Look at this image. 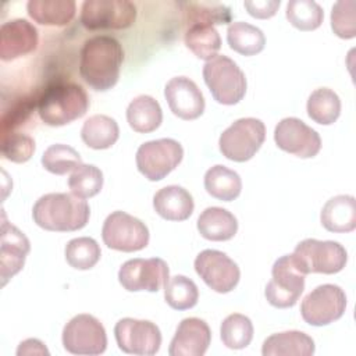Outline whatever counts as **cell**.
<instances>
[{
    "mask_svg": "<svg viewBox=\"0 0 356 356\" xmlns=\"http://www.w3.org/2000/svg\"><path fill=\"white\" fill-rule=\"evenodd\" d=\"M122 61L124 50L115 38L93 36L85 40L81 49V78L97 92L108 90L118 81Z\"/></svg>",
    "mask_w": 356,
    "mask_h": 356,
    "instance_id": "1",
    "label": "cell"
},
{
    "mask_svg": "<svg viewBox=\"0 0 356 356\" xmlns=\"http://www.w3.org/2000/svg\"><path fill=\"white\" fill-rule=\"evenodd\" d=\"M90 216L86 200L72 193H47L32 209L36 225L46 231L71 232L83 228Z\"/></svg>",
    "mask_w": 356,
    "mask_h": 356,
    "instance_id": "2",
    "label": "cell"
},
{
    "mask_svg": "<svg viewBox=\"0 0 356 356\" xmlns=\"http://www.w3.org/2000/svg\"><path fill=\"white\" fill-rule=\"evenodd\" d=\"M40 120L50 127H61L85 115L89 97L85 89L74 82L57 81L46 86L38 97Z\"/></svg>",
    "mask_w": 356,
    "mask_h": 356,
    "instance_id": "3",
    "label": "cell"
},
{
    "mask_svg": "<svg viewBox=\"0 0 356 356\" xmlns=\"http://www.w3.org/2000/svg\"><path fill=\"white\" fill-rule=\"evenodd\" d=\"M203 79L211 96L220 104H236L246 93V76L243 71L227 56L217 54L206 61Z\"/></svg>",
    "mask_w": 356,
    "mask_h": 356,
    "instance_id": "4",
    "label": "cell"
},
{
    "mask_svg": "<svg viewBox=\"0 0 356 356\" xmlns=\"http://www.w3.org/2000/svg\"><path fill=\"white\" fill-rule=\"evenodd\" d=\"M292 259L305 275L310 273L335 274L345 267L348 253L339 242L309 238L296 245Z\"/></svg>",
    "mask_w": 356,
    "mask_h": 356,
    "instance_id": "5",
    "label": "cell"
},
{
    "mask_svg": "<svg viewBox=\"0 0 356 356\" xmlns=\"http://www.w3.org/2000/svg\"><path fill=\"white\" fill-rule=\"evenodd\" d=\"M266 138V127L257 118H239L218 139L220 152L228 160L243 163L250 160Z\"/></svg>",
    "mask_w": 356,
    "mask_h": 356,
    "instance_id": "6",
    "label": "cell"
},
{
    "mask_svg": "<svg viewBox=\"0 0 356 356\" xmlns=\"http://www.w3.org/2000/svg\"><path fill=\"white\" fill-rule=\"evenodd\" d=\"M184 157L182 146L170 138L142 143L136 150V167L149 181H160L167 177Z\"/></svg>",
    "mask_w": 356,
    "mask_h": 356,
    "instance_id": "7",
    "label": "cell"
},
{
    "mask_svg": "<svg viewBox=\"0 0 356 356\" xmlns=\"http://www.w3.org/2000/svg\"><path fill=\"white\" fill-rule=\"evenodd\" d=\"M273 278L267 282L264 295L268 303L278 309L292 307L305 289V274L295 264L292 254L275 260Z\"/></svg>",
    "mask_w": 356,
    "mask_h": 356,
    "instance_id": "8",
    "label": "cell"
},
{
    "mask_svg": "<svg viewBox=\"0 0 356 356\" xmlns=\"http://www.w3.org/2000/svg\"><path fill=\"white\" fill-rule=\"evenodd\" d=\"M107 248L120 252L142 250L149 243V229L139 218L117 210L107 216L102 228Z\"/></svg>",
    "mask_w": 356,
    "mask_h": 356,
    "instance_id": "9",
    "label": "cell"
},
{
    "mask_svg": "<svg viewBox=\"0 0 356 356\" xmlns=\"http://www.w3.org/2000/svg\"><path fill=\"white\" fill-rule=\"evenodd\" d=\"M346 309L343 289L334 284H323L305 296L300 305L302 318L314 327H323L341 318Z\"/></svg>",
    "mask_w": 356,
    "mask_h": 356,
    "instance_id": "10",
    "label": "cell"
},
{
    "mask_svg": "<svg viewBox=\"0 0 356 356\" xmlns=\"http://www.w3.org/2000/svg\"><path fill=\"white\" fill-rule=\"evenodd\" d=\"M136 19V7L128 0H86L81 7V24L90 31L125 29Z\"/></svg>",
    "mask_w": 356,
    "mask_h": 356,
    "instance_id": "11",
    "label": "cell"
},
{
    "mask_svg": "<svg viewBox=\"0 0 356 356\" xmlns=\"http://www.w3.org/2000/svg\"><path fill=\"white\" fill-rule=\"evenodd\" d=\"M63 345L72 355H100L107 346L106 330L96 317L78 314L64 325Z\"/></svg>",
    "mask_w": 356,
    "mask_h": 356,
    "instance_id": "12",
    "label": "cell"
},
{
    "mask_svg": "<svg viewBox=\"0 0 356 356\" xmlns=\"http://www.w3.org/2000/svg\"><path fill=\"white\" fill-rule=\"evenodd\" d=\"M114 337L118 348L129 355L152 356L159 352L161 345L159 327L147 320L121 318L114 327Z\"/></svg>",
    "mask_w": 356,
    "mask_h": 356,
    "instance_id": "13",
    "label": "cell"
},
{
    "mask_svg": "<svg viewBox=\"0 0 356 356\" xmlns=\"http://www.w3.org/2000/svg\"><path fill=\"white\" fill-rule=\"evenodd\" d=\"M168 266L163 259H131L118 271V281L129 292H157L168 281Z\"/></svg>",
    "mask_w": 356,
    "mask_h": 356,
    "instance_id": "14",
    "label": "cell"
},
{
    "mask_svg": "<svg viewBox=\"0 0 356 356\" xmlns=\"http://www.w3.org/2000/svg\"><path fill=\"white\" fill-rule=\"evenodd\" d=\"M195 270L204 284L218 293L231 292L239 282L238 264L224 252L206 249L195 259Z\"/></svg>",
    "mask_w": 356,
    "mask_h": 356,
    "instance_id": "15",
    "label": "cell"
},
{
    "mask_svg": "<svg viewBox=\"0 0 356 356\" xmlns=\"http://www.w3.org/2000/svg\"><path fill=\"white\" fill-rule=\"evenodd\" d=\"M274 140L281 150L300 159L314 157L321 149L320 135L295 117L284 118L277 124Z\"/></svg>",
    "mask_w": 356,
    "mask_h": 356,
    "instance_id": "16",
    "label": "cell"
},
{
    "mask_svg": "<svg viewBox=\"0 0 356 356\" xmlns=\"http://www.w3.org/2000/svg\"><path fill=\"white\" fill-rule=\"evenodd\" d=\"M164 96L174 115L182 120H195L204 111V97L197 85L186 76L171 78L165 88Z\"/></svg>",
    "mask_w": 356,
    "mask_h": 356,
    "instance_id": "17",
    "label": "cell"
},
{
    "mask_svg": "<svg viewBox=\"0 0 356 356\" xmlns=\"http://www.w3.org/2000/svg\"><path fill=\"white\" fill-rule=\"evenodd\" d=\"M38 29L26 19L7 21L0 28V58L11 61L33 51L38 46Z\"/></svg>",
    "mask_w": 356,
    "mask_h": 356,
    "instance_id": "18",
    "label": "cell"
},
{
    "mask_svg": "<svg viewBox=\"0 0 356 356\" xmlns=\"http://www.w3.org/2000/svg\"><path fill=\"white\" fill-rule=\"evenodd\" d=\"M211 331L204 320L197 317L184 318L171 339L170 356H203L209 349Z\"/></svg>",
    "mask_w": 356,
    "mask_h": 356,
    "instance_id": "19",
    "label": "cell"
},
{
    "mask_svg": "<svg viewBox=\"0 0 356 356\" xmlns=\"http://www.w3.org/2000/svg\"><path fill=\"white\" fill-rule=\"evenodd\" d=\"M29 250L31 245L24 232H21L17 227L3 220L0 239L1 285H6V282L24 267Z\"/></svg>",
    "mask_w": 356,
    "mask_h": 356,
    "instance_id": "20",
    "label": "cell"
},
{
    "mask_svg": "<svg viewBox=\"0 0 356 356\" xmlns=\"http://www.w3.org/2000/svg\"><path fill=\"white\" fill-rule=\"evenodd\" d=\"M154 211L168 221H184L193 213L192 195L178 185L164 186L153 197Z\"/></svg>",
    "mask_w": 356,
    "mask_h": 356,
    "instance_id": "21",
    "label": "cell"
},
{
    "mask_svg": "<svg viewBox=\"0 0 356 356\" xmlns=\"http://www.w3.org/2000/svg\"><path fill=\"white\" fill-rule=\"evenodd\" d=\"M320 220L330 232H350L356 227V200L350 195H338L327 200Z\"/></svg>",
    "mask_w": 356,
    "mask_h": 356,
    "instance_id": "22",
    "label": "cell"
},
{
    "mask_svg": "<svg viewBox=\"0 0 356 356\" xmlns=\"http://www.w3.org/2000/svg\"><path fill=\"white\" fill-rule=\"evenodd\" d=\"M263 356H310L314 341L302 331H285L270 335L261 349Z\"/></svg>",
    "mask_w": 356,
    "mask_h": 356,
    "instance_id": "23",
    "label": "cell"
},
{
    "mask_svg": "<svg viewBox=\"0 0 356 356\" xmlns=\"http://www.w3.org/2000/svg\"><path fill=\"white\" fill-rule=\"evenodd\" d=\"M197 231L209 241H228L238 231L235 216L221 207H207L197 218Z\"/></svg>",
    "mask_w": 356,
    "mask_h": 356,
    "instance_id": "24",
    "label": "cell"
},
{
    "mask_svg": "<svg viewBox=\"0 0 356 356\" xmlns=\"http://www.w3.org/2000/svg\"><path fill=\"white\" fill-rule=\"evenodd\" d=\"M74 0H29L26 10L29 17L40 25L63 26L75 15Z\"/></svg>",
    "mask_w": 356,
    "mask_h": 356,
    "instance_id": "25",
    "label": "cell"
},
{
    "mask_svg": "<svg viewBox=\"0 0 356 356\" xmlns=\"http://www.w3.org/2000/svg\"><path fill=\"white\" fill-rule=\"evenodd\" d=\"M127 121L135 132L149 134L160 127L163 111L157 100L152 96L140 95L129 103L127 108Z\"/></svg>",
    "mask_w": 356,
    "mask_h": 356,
    "instance_id": "26",
    "label": "cell"
},
{
    "mask_svg": "<svg viewBox=\"0 0 356 356\" xmlns=\"http://www.w3.org/2000/svg\"><path fill=\"white\" fill-rule=\"evenodd\" d=\"M118 135V124L114 118L104 114L89 117L81 129V138L85 145L96 150L111 147L117 142Z\"/></svg>",
    "mask_w": 356,
    "mask_h": 356,
    "instance_id": "27",
    "label": "cell"
},
{
    "mask_svg": "<svg viewBox=\"0 0 356 356\" xmlns=\"http://www.w3.org/2000/svg\"><path fill=\"white\" fill-rule=\"evenodd\" d=\"M204 189L218 200L231 202L236 199L242 189V181L236 171L217 164L204 174Z\"/></svg>",
    "mask_w": 356,
    "mask_h": 356,
    "instance_id": "28",
    "label": "cell"
},
{
    "mask_svg": "<svg viewBox=\"0 0 356 356\" xmlns=\"http://www.w3.org/2000/svg\"><path fill=\"white\" fill-rule=\"evenodd\" d=\"M185 22L191 25H222L232 19L231 8L217 1H185L181 3Z\"/></svg>",
    "mask_w": 356,
    "mask_h": 356,
    "instance_id": "29",
    "label": "cell"
},
{
    "mask_svg": "<svg viewBox=\"0 0 356 356\" xmlns=\"http://www.w3.org/2000/svg\"><path fill=\"white\" fill-rule=\"evenodd\" d=\"M229 47L242 56H254L264 49L266 38L261 29L248 22H232L227 29Z\"/></svg>",
    "mask_w": 356,
    "mask_h": 356,
    "instance_id": "30",
    "label": "cell"
},
{
    "mask_svg": "<svg viewBox=\"0 0 356 356\" xmlns=\"http://www.w3.org/2000/svg\"><path fill=\"white\" fill-rule=\"evenodd\" d=\"M307 115L317 124L330 125L334 124L341 114L339 96L328 89L318 88L307 99Z\"/></svg>",
    "mask_w": 356,
    "mask_h": 356,
    "instance_id": "31",
    "label": "cell"
},
{
    "mask_svg": "<svg viewBox=\"0 0 356 356\" xmlns=\"http://www.w3.org/2000/svg\"><path fill=\"white\" fill-rule=\"evenodd\" d=\"M186 47L200 60H211L221 47V38L211 25H191L185 32Z\"/></svg>",
    "mask_w": 356,
    "mask_h": 356,
    "instance_id": "32",
    "label": "cell"
},
{
    "mask_svg": "<svg viewBox=\"0 0 356 356\" xmlns=\"http://www.w3.org/2000/svg\"><path fill=\"white\" fill-rule=\"evenodd\" d=\"M164 299L167 305L175 310H186L193 307L199 299L196 284L185 275H174L168 278L164 286Z\"/></svg>",
    "mask_w": 356,
    "mask_h": 356,
    "instance_id": "33",
    "label": "cell"
},
{
    "mask_svg": "<svg viewBox=\"0 0 356 356\" xmlns=\"http://www.w3.org/2000/svg\"><path fill=\"white\" fill-rule=\"evenodd\" d=\"M221 341L229 349H243L253 338V324L249 317L234 313L224 318L220 328Z\"/></svg>",
    "mask_w": 356,
    "mask_h": 356,
    "instance_id": "34",
    "label": "cell"
},
{
    "mask_svg": "<svg viewBox=\"0 0 356 356\" xmlns=\"http://www.w3.org/2000/svg\"><path fill=\"white\" fill-rule=\"evenodd\" d=\"M286 19L300 31L317 29L324 18L323 8L313 0H291L286 4Z\"/></svg>",
    "mask_w": 356,
    "mask_h": 356,
    "instance_id": "35",
    "label": "cell"
},
{
    "mask_svg": "<svg viewBox=\"0 0 356 356\" xmlns=\"http://www.w3.org/2000/svg\"><path fill=\"white\" fill-rule=\"evenodd\" d=\"M100 254V246L89 236L74 238L65 246V260L76 270H89L95 267Z\"/></svg>",
    "mask_w": 356,
    "mask_h": 356,
    "instance_id": "36",
    "label": "cell"
},
{
    "mask_svg": "<svg viewBox=\"0 0 356 356\" xmlns=\"http://www.w3.org/2000/svg\"><path fill=\"white\" fill-rule=\"evenodd\" d=\"M81 164L82 159L79 153L74 147L63 143L49 146L42 156V165L44 170L56 175H64L74 171Z\"/></svg>",
    "mask_w": 356,
    "mask_h": 356,
    "instance_id": "37",
    "label": "cell"
},
{
    "mask_svg": "<svg viewBox=\"0 0 356 356\" xmlns=\"http://www.w3.org/2000/svg\"><path fill=\"white\" fill-rule=\"evenodd\" d=\"M71 193L88 199L97 195L103 186V172L93 164H81L68 178Z\"/></svg>",
    "mask_w": 356,
    "mask_h": 356,
    "instance_id": "38",
    "label": "cell"
},
{
    "mask_svg": "<svg viewBox=\"0 0 356 356\" xmlns=\"http://www.w3.org/2000/svg\"><path fill=\"white\" fill-rule=\"evenodd\" d=\"M355 10V0H339L334 4L331 11V28L337 36L342 39H352L356 36Z\"/></svg>",
    "mask_w": 356,
    "mask_h": 356,
    "instance_id": "39",
    "label": "cell"
},
{
    "mask_svg": "<svg viewBox=\"0 0 356 356\" xmlns=\"http://www.w3.org/2000/svg\"><path fill=\"white\" fill-rule=\"evenodd\" d=\"M35 152V140L19 132H6L3 134L1 153L3 156L13 163H25L28 161Z\"/></svg>",
    "mask_w": 356,
    "mask_h": 356,
    "instance_id": "40",
    "label": "cell"
},
{
    "mask_svg": "<svg viewBox=\"0 0 356 356\" xmlns=\"http://www.w3.org/2000/svg\"><path fill=\"white\" fill-rule=\"evenodd\" d=\"M280 4H281L280 0H248L243 3L248 13L252 17L260 18V19L273 17L277 13Z\"/></svg>",
    "mask_w": 356,
    "mask_h": 356,
    "instance_id": "41",
    "label": "cell"
},
{
    "mask_svg": "<svg viewBox=\"0 0 356 356\" xmlns=\"http://www.w3.org/2000/svg\"><path fill=\"white\" fill-rule=\"evenodd\" d=\"M17 355L22 356V355H49V350L46 349V346L39 341V339H25L19 343L18 349H17Z\"/></svg>",
    "mask_w": 356,
    "mask_h": 356,
    "instance_id": "42",
    "label": "cell"
}]
</instances>
